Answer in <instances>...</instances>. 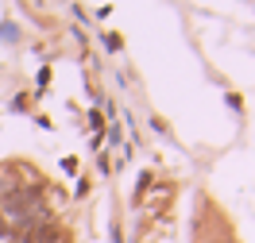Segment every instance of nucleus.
Returning <instances> with one entry per match:
<instances>
[{
    "instance_id": "obj_1",
    "label": "nucleus",
    "mask_w": 255,
    "mask_h": 243,
    "mask_svg": "<svg viewBox=\"0 0 255 243\" xmlns=\"http://www.w3.org/2000/svg\"><path fill=\"white\" fill-rule=\"evenodd\" d=\"M101 43H105L109 50H120V35H109V31H105V35H101Z\"/></svg>"
},
{
    "instance_id": "obj_2",
    "label": "nucleus",
    "mask_w": 255,
    "mask_h": 243,
    "mask_svg": "<svg viewBox=\"0 0 255 243\" xmlns=\"http://www.w3.org/2000/svg\"><path fill=\"white\" fill-rule=\"evenodd\" d=\"M0 35H4V39H8V43H12V39H16L19 31H16V27H12V23H4V27H0Z\"/></svg>"
}]
</instances>
